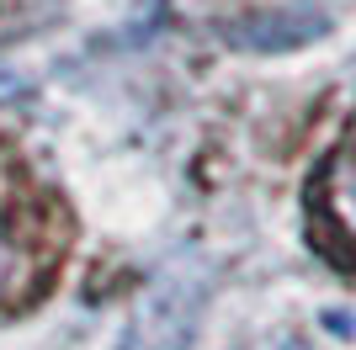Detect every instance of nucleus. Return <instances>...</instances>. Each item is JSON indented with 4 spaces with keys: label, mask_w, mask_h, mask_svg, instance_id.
Listing matches in <instances>:
<instances>
[{
    "label": "nucleus",
    "mask_w": 356,
    "mask_h": 350,
    "mask_svg": "<svg viewBox=\"0 0 356 350\" xmlns=\"http://www.w3.org/2000/svg\"><path fill=\"white\" fill-rule=\"evenodd\" d=\"M319 212L335 233H341V244L356 255V149L335 154L319 181Z\"/></svg>",
    "instance_id": "f257e3e1"
},
{
    "label": "nucleus",
    "mask_w": 356,
    "mask_h": 350,
    "mask_svg": "<svg viewBox=\"0 0 356 350\" xmlns=\"http://www.w3.org/2000/svg\"><path fill=\"white\" fill-rule=\"evenodd\" d=\"M261 350H309L303 340H271V345H261Z\"/></svg>",
    "instance_id": "f03ea898"
},
{
    "label": "nucleus",
    "mask_w": 356,
    "mask_h": 350,
    "mask_svg": "<svg viewBox=\"0 0 356 350\" xmlns=\"http://www.w3.org/2000/svg\"><path fill=\"white\" fill-rule=\"evenodd\" d=\"M0 271H6V228H0Z\"/></svg>",
    "instance_id": "7ed1b4c3"
}]
</instances>
